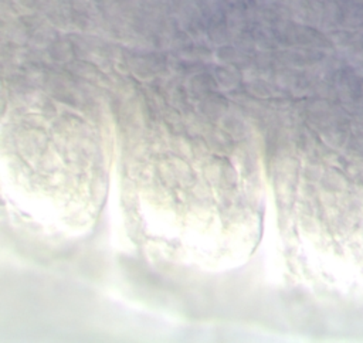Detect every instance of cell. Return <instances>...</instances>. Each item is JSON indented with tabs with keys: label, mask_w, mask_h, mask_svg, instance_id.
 <instances>
[{
	"label": "cell",
	"mask_w": 363,
	"mask_h": 343,
	"mask_svg": "<svg viewBox=\"0 0 363 343\" xmlns=\"http://www.w3.org/2000/svg\"><path fill=\"white\" fill-rule=\"evenodd\" d=\"M119 146V203L142 249L204 271L228 269L251 255L265 179L247 126L130 122Z\"/></svg>",
	"instance_id": "1"
},
{
	"label": "cell",
	"mask_w": 363,
	"mask_h": 343,
	"mask_svg": "<svg viewBox=\"0 0 363 343\" xmlns=\"http://www.w3.org/2000/svg\"><path fill=\"white\" fill-rule=\"evenodd\" d=\"M113 126L77 111L10 112L1 126V194L11 217L47 238H78L102 208Z\"/></svg>",
	"instance_id": "2"
}]
</instances>
